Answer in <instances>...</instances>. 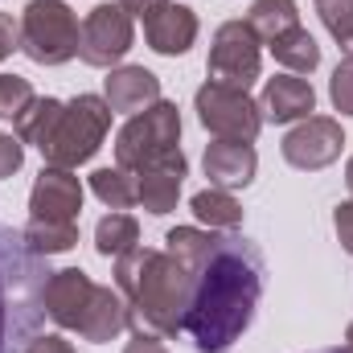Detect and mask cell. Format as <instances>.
<instances>
[{"label":"cell","mask_w":353,"mask_h":353,"mask_svg":"<svg viewBox=\"0 0 353 353\" xmlns=\"http://www.w3.org/2000/svg\"><path fill=\"white\" fill-rule=\"evenodd\" d=\"M83 214V185L70 169H41L29 193V218L37 222H79Z\"/></svg>","instance_id":"11"},{"label":"cell","mask_w":353,"mask_h":353,"mask_svg":"<svg viewBox=\"0 0 353 353\" xmlns=\"http://www.w3.org/2000/svg\"><path fill=\"white\" fill-rule=\"evenodd\" d=\"M197 119L205 132H214L218 140H243L251 144L263 128V111L259 103L239 87H222V83H205L193 99Z\"/></svg>","instance_id":"7"},{"label":"cell","mask_w":353,"mask_h":353,"mask_svg":"<svg viewBox=\"0 0 353 353\" xmlns=\"http://www.w3.org/2000/svg\"><path fill=\"white\" fill-rule=\"evenodd\" d=\"M165 251L193 275L185 333L201 353H230L263 296V251L243 234H218L197 226H173L165 234Z\"/></svg>","instance_id":"1"},{"label":"cell","mask_w":353,"mask_h":353,"mask_svg":"<svg viewBox=\"0 0 353 353\" xmlns=\"http://www.w3.org/2000/svg\"><path fill=\"white\" fill-rule=\"evenodd\" d=\"M201 165H205V176H210L214 189H247L255 181L259 157L243 140H214V144H205Z\"/></svg>","instance_id":"13"},{"label":"cell","mask_w":353,"mask_h":353,"mask_svg":"<svg viewBox=\"0 0 353 353\" xmlns=\"http://www.w3.org/2000/svg\"><path fill=\"white\" fill-rule=\"evenodd\" d=\"M123 329H128V304H123V296L111 292V288H94V296H90L87 312H83V321H79L74 333L83 341L103 345V341H115Z\"/></svg>","instance_id":"18"},{"label":"cell","mask_w":353,"mask_h":353,"mask_svg":"<svg viewBox=\"0 0 353 353\" xmlns=\"http://www.w3.org/2000/svg\"><path fill=\"white\" fill-rule=\"evenodd\" d=\"M25 165V144L12 132H0V176H12Z\"/></svg>","instance_id":"28"},{"label":"cell","mask_w":353,"mask_h":353,"mask_svg":"<svg viewBox=\"0 0 353 353\" xmlns=\"http://www.w3.org/2000/svg\"><path fill=\"white\" fill-rule=\"evenodd\" d=\"M271 54H275V62H279L283 70H292V74H308V70L321 66V46H316V37H312L308 29H292V33L275 37V41H271Z\"/></svg>","instance_id":"21"},{"label":"cell","mask_w":353,"mask_h":353,"mask_svg":"<svg viewBox=\"0 0 353 353\" xmlns=\"http://www.w3.org/2000/svg\"><path fill=\"white\" fill-rule=\"evenodd\" d=\"M119 4H123V8H128L132 17H140V21H148V17H152L157 8H165L169 0H119Z\"/></svg>","instance_id":"33"},{"label":"cell","mask_w":353,"mask_h":353,"mask_svg":"<svg viewBox=\"0 0 353 353\" xmlns=\"http://www.w3.org/2000/svg\"><path fill=\"white\" fill-rule=\"evenodd\" d=\"M144 37H148V46H152L157 54L176 58V54H185V50L197 41V12L169 0L165 8H157V12L144 21Z\"/></svg>","instance_id":"14"},{"label":"cell","mask_w":353,"mask_h":353,"mask_svg":"<svg viewBox=\"0 0 353 353\" xmlns=\"http://www.w3.org/2000/svg\"><path fill=\"white\" fill-rule=\"evenodd\" d=\"M247 25L255 29L259 41L271 46L275 37L300 29V8H296V0H255L251 12H247Z\"/></svg>","instance_id":"19"},{"label":"cell","mask_w":353,"mask_h":353,"mask_svg":"<svg viewBox=\"0 0 353 353\" xmlns=\"http://www.w3.org/2000/svg\"><path fill=\"white\" fill-rule=\"evenodd\" d=\"M25 353H74V345L66 337H58V333H37Z\"/></svg>","instance_id":"31"},{"label":"cell","mask_w":353,"mask_h":353,"mask_svg":"<svg viewBox=\"0 0 353 353\" xmlns=\"http://www.w3.org/2000/svg\"><path fill=\"white\" fill-rule=\"evenodd\" d=\"M136 41V25L132 12L123 4H99L90 8L83 21V37H79V58L87 66H115Z\"/></svg>","instance_id":"9"},{"label":"cell","mask_w":353,"mask_h":353,"mask_svg":"<svg viewBox=\"0 0 353 353\" xmlns=\"http://www.w3.org/2000/svg\"><path fill=\"white\" fill-rule=\"evenodd\" d=\"M94 288H99V283L90 279L83 267H62V271H54L50 283H46V296H41L46 316H50L54 325H62V329H79V321H83V312H87Z\"/></svg>","instance_id":"12"},{"label":"cell","mask_w":353,"mask_h":353,"mask_svg":"<svg viewBox=\"0 0 353 353\" xmlns=\"http://www.w3.org/2000/svg\"><path fill=\"white\" fill-rule=\"evenodd\" d=\"M90 193L103 201V205H111V210H128V205H136L140 201V189H136V173H128V169H94L90 173Z\"/></svg>","instance_id":"23"},{"label":"cell","mask_w":353,"mask_h":353,"mask_svg":"<svg viewBox=\"0 0 353 353\" xmlns=\"http://www.w3.org/2000/svg\"><path fill=\"white\" fill-rule=\"evenodd\" d=\"M12 50H21V21H12L8 12H0V62Z\"/></svg>","instance_id":"29"},{"label":"cell","mask_w":353,"mask_h":353,"mask_svg":"<svg viewBox=\"0 0 353 353\" xmlns=\"http://www.w3.org/2000/svg\"><path fill=\"white\" fill-rule=\"evenodd\" d=\"M316 107V90L312 83L296 79V74H275L267 79L263 99H259V111L271 123H292V119H308V111Z\"/></svg>","instance_id":"16"},{"label":"cell","mask_w":353,"mask_h":353,"mask_svg":"<svg viewBox=\"0 0 353 353\" xmlns=\"http://www.w3.org/2000/svg\"><path fill=\"white\" fill-rule=\"evenodd\" d=\"M25 239H29V247L37 255L50 259V255H62V251H70L79 243V222H37V218H29Z\"/></svg>","instance_id":"24"},{"label":"cell","mask_w":353,"mask_h":353,"mask_svg":"<svg viewBox=\"0 0 353 353\" xmlns=\"http://www.w3.org/2000/svg\"><path fill=\"white\" fill-rule=\"evenodd\" d=\"M132 247H140V222H136L132 214L111 210V214L94 226V251H99L103 259H119V255H128Z\"/></svg>","instance_id":"20"},{"label":"cell","mask_w":353,"mask_h":353,"mask_svg":"<svg viewBox=\"0 0 353 353\" xmlns=\"http://www.w3.org/2000/svg\"><path fill=\"white\" fill-rule=\"evenodd\" d=\"M83 25L62 0H29L21 12V54L37 66H62L79 54Z\"/></svg>","instance_id":"6"},{"label":"cell","mask_w":353,"mask_h":353,"mask_svg":"<svg viewBox=\"0 0 353 353\" xmlns=\"http://www.w3.org/2000/svg\"><path fill=\"white\" fill-rule=\"evenodd\" d=\"M185 173H189L185 152H176V157H169V161H161V165L136 173V189H140V201H136V205H144L148 214H169V210L176 205V197H181V181H185Z\"/></svg>","instance_id":"17"},{"label":"cell","mask_w":353,"mask_h":353,"mask_svg":"<svg viewBox=\"0 0 353 353\" xmlns=\"http://www.w3.org/2000/svg\"><path fill=\"white\" fill-rule=\"evenodd\" d=\"M329 99H333V107H337L341 115H353V58H345V62L333 70V79H329Z\"/></svg>","instance_id":"27"},{"label":"cell","mask_w":353,"mask_h":353,"mask_svg":"<svg viewBox=\"0 0 353 353\" xmlns=\"http://www.w3.org/2000/svg\"><path fill=\"white\" fill-rule=\"evenodd\" d=\"M111 115L115 111L99 94H74L70 103H62L50 136L41 140L46 165H54V169H79V165H87L90 157L99 152L107 128H111Z\"/></svg>","instance_id":"4"},{"label":"cell","mask_w":353,"mask_h":353,"mask_svg":"<svg viewBox=\"0 0 353 353\" xmlns=\"http://www.w3.org/2000/svg\"><path fill=\"white\" fill-rule=\"evenodd\" d=\"M333 226H337V239H341V247L353 255V201H341V205L333 210Z\"/></svg>","instance_id":"30"},{"label":"cell","mask_w":353,"mask_h":353,"mask_svg":"<svg viewBox=\"0 0 353 353\" xmlns=\"http://www.w3.org/2000/svg\"><path fill=\"white\" fill-rule=\"evenodd\" d=\"M103 99H107L111 111L136 115V111H144L161 99V79L144 66H119L103 79Z\"/></svg>","instance_id":"15"},{"label":"cell","mask_w":353,"mask_h":353,"mask_svg":"<svg viewBox=\"0 0 353 353\" xmlns=\"http://www.w3.org/2000/svg\"><path fill=\"white\" fill-rule=\"evenodd\" d=\"M115 288L128 304V325L136 333L176 337L185 329L193 275L169 251L132 247L128 255H119L115 259Z\"/></svg>","instance_id":"2"},{"label":"cell","mask_w":353,"mask_h":353,"mask_svg":"<svg viewBox=\"0 0 353 353\" xmlns=\"http://www.w3.org/2000/svg\"><path fill=\"white\" fill-rule=\"evenodd\" d=\"M176 152H181V111L169 99H157L152 107L136 111L115 136V165L128 173H144Z\"/></svg>","instance_id":"5"},{"label":"cell","mask_w":353,"mask_h":353,"mask_svg":"<svg viewBox=\"0 0 353 353\" xmlns=\"http://www.w3.org/2000/svg\"><path fill=\"white\" fill-rule=\"evenodd\" d=\"M58 111H62V103H58V99H33V103L12 119L17 140H21V144H37V148H41V140L50 136V128H54Z\"/></svg>","instance_id":"25"},{"label":"cell","mask_w":353,"mask_h":353,"mask_svg":"<svg viewBox=\"0 0 353 353\" xmlns=\"http://www.w3.org/2000/svg\"><path fill=\"white\" fill-rule=\"evenodd\" d=\"M259 37L247 21H226L218 25L214 33V46H210V83H222V87H239L247 90L259 79V66H263V54H259Z\"/></svg>","instance_id":"8"},{"label":"cell","mask_w":353,"mask_h":353,"mask_svg":"<svg viewBox=\"0 0 353 353\" xmlns=\"http://www.w3.org/2000/svg\"><path fill=\"white\" fill-rule=\"evenodd\" d=\"M123 353H169V350L161 345V337H152V333H136Z\"/></svg>","instance_id":"32"},{"label":"cell","mask_w":353,"mask_h":353,"mask_svg":"<svg viewBox=\"0 0 353 353\" xmlns=\"http://www.w3.org/2000/svg\"><path fill=\"white\" fill-rule=\"evenodd\" d=\"M193 214L210 226V230H234V226H243V205L234 201V193L230 189H201V193H193Z\"/></svg>","instance_id":"22"},{"label":"cell","mask_w":353,"mask_h":353,"mask_svg":"<svg viewBox=\"0 0 353 353\" xmlns=\"http://www.w3.org/2000/svg\"><path fill=\"white\" fill-rule=\"evenodd\" d=\"M50 263L37 255L25 239V230H12L0 222V353H25L29 341L41 333L46 321V283Z\"/></svg>","instance_id":"3"},{"label":"cell","mask_w":353,"mask_h":353,"mask_svg":"<svg viewBox=\"0 0 353 353\" xmlns=\"http://www.w3.org/2000/svg\"><path fill=\"white\" fill-rule=\"evenodd\" d=\"M316 12H321L325 29L337 37L341 54L353 58V0H316Z\"/></svg>","instance_id":"26"},{"label":"cell","mask_w":353,"mask_h":353,"mask_svg":"<svg viewBox=\"0 0 353 353\" xmlns=\"http://www.w3.org/2000/svg\"><path fill=\"white\" fill-rule=\"evenodd\" d=\"M341 148H345V132L329 115H308L300 128H292L283 136V161L292 169H304V173L329 169L341 157Z\"/></svg>","instance_id":"10"},{"label":"cell","mask_w":353,"mask_h":353,"mask_svg":"<svg viewBox=\"0 0 353 353\" xmlns=\"http://www.w3.org/2000/svg\"><path fill=\"white\" fill-rule=\"evenodd\" d=\"M321 353H345V350H321Z\"/></svg>","instance_id":"36"},{"label":"cell","mask_w":353,"mask_h":353,"mask_svg":"<svg viewBox=\"0 0 353 353\" xmlns=\"http://www.w3.org/2000/svg\"><path fill=\"white\" fill-rule=\"evenodd\" d=\"M341 350H345V353H353V325L345 329V345H341Z\"/></svg>","instance_id":"34"},{"label":"cell","mask_w":353,"mask_h":353,"mask_svg":"<svg viewBox=\"0 0 353 353\" xmlns=\"http://www.w3.org/2000/svg\"><path fill=\"white\" fill-rule=\"evenodd\" d=\"M345 185H350V193H353V157H350V165H345Z\"/></svg>","instance_id":"35"}]
</instances>
